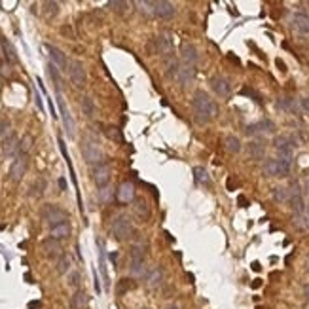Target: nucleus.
I'll list each match as a JSON object with an SVG mask.
<instances>
[{"label":"nucleus","instance_id":"nucleus-39","mask_svg":"<svg viewBox=\"0 0 309 309\" xmlns=\"http://www.w3.org/2000/svg\"><path fill=\"white\" fill-rule=\"evenodd\" d=\"M80 283H82V275H80V271L78 270H72L67 275V285L69 286H72V288H80Z\"/></svg>","mask_w":309,"mask_h":309},{"label":"nucleus","instance_id":"nucleus-40","mask_svg":"<svg viewBox=\"0 0 309 309\" xmlns=\"http://www.w3.org/2000/svg\"><path fill=\"white\" fill-rule=\"evenodd\" d=\"M2 49H4V55H6L8 63H16V61H17L16 49L12 47V44H10L8 40H2Z\"/></svg>","mask_w":309,"mask_h":309},{"label":"nucleus","instance_id":"nucleus-28","mask_svg":"<svg viewBox=\"0 0 309 309\" xmlns=\"http://www.w3.org/2000/svg\"><path fill=\"white\" fill-rule=\"evenodd\" d=\"M46 188H47V182L44 177H38L34 182L31 184V188H29V195H32V197H42L44 193H46Z\"/></svg>","mask_w":309,"mask_h":309},{"label":"nucleus","instance_id":"nucleus-26","mask_svg":"<svg viewBox=\"0 0 309 309\" xmlns=\"http://www.w3.org/2000/svg\"><path fill=\"white\" fill-rule=\"evenodd\" d=\"M192 175H193V180H195L197 184H201V186H211V184H213L209 171L205 169V167H199V165H197V167H193Z\"/></svg>","mask_w":309,"mask_h":309},{"label":"nucleus","instance_id":"nucleus-10","mask_svg":"<svg viewBox=\"0 0 309 309\" xmlns=\"http://www.w3.org/2000/svg\"><path fill=\"white\" fill-rule=\"evenodd\" d=\"M19 144H21V140L17 139L16 133H10L6 139L2 140V144H0V152L2 156L10 160V158H17L19 156Z\"/></svg>","mask_w":309,"mask_h":309},{"label":"nucleus","instance_id":"nucleus-53","mask_svg":"<svg viewBox=\"0 0 309 309\" xmlns=\"http://www.w3.org/2000/svg\"><path fill=\"white\" fill-rule=\"evenodd\" d=\"M165 309H178V307H177V305H175V303H173V305H167V307H165Z\"/></svg>","mask_w":309,"mask_h":309},{"label":"nucleus","instance_id":"nucleus-15","mask_svg":"<svg viewBox=\"0 0 309 309\" xmlns=\"http://www.w3.org/2000/svg\"><path fill=\"white\" fill-rule=\"evenodd\" d=\"M116 201L118 203H131L135 201V184L131 180H124L122 184L118 186L116 190Z\"/></svg>","mask_w":309,"mask_h":309},{"label":"nucleus","instance_id":"nucleus-3","mask_svg":"<svg viewBox=\"0 0 309 309\" xmlns=\"http://www.w3.org/2000/svg\"><path fill=\"white\" fill-rule=\"evenodd\" d=\"M110 235L116 241H127L133 235V220L129 215H118L110 224Z\"/></svg>","mask_w":309,"mask_h":309},{"label":"nucleus","instance_id":"nucleus-7","mask_svg":"<svg viewBox=\"0 0 309 309\" xmlns=\"http://www.w3.org/2000/svg\"><path fill=\"white\" fill-rule=\"evenodd\" d=\"M290 173V163L283 162V160H268L264 163V175L266 177H275V178H283L288 177Z\"/></svg>","mask_w":309,"mask_h":309},{"label":"nucleus","instance_id":"nucleus-38","mask_svg":"<svg viewBox=\"0 0 309 309\" xmlns=\"http://www.w3.org/2000/svg\"><path fill=\"white\" fill-rule=\"evenodd\" d=\"M32 144H34V137L32 135H25L23 139H21V144H19V154H29L31 152Z\"/></svg>","mask_w":309,"mask_h":309},{"label":"nucleus","instance_id":"nucleus-32","mask_svg":"<svg viewBox=\"0 0 309 309\" xmlns=\"http://www.w3.org/2000/svg\"><path fill=\"white\" fill-rule=\"evenodd\" d=\"M273 146L277 148V150H294V140L288 137V135H279L273 139Z\"/></svg>","mask_w":309,"mask_h":309},{"label":"nucleus","instance_id":"nucleus-1","mask_svg":"<svg viewBox=\"0 0 309 309\" xmlns=\"http://www.w3.org/2000/svg\"><path fill=\"white\" fill-rule=\"evenodd\" d=\"M192 109L195 110L197 120L203 122V124H205V122H211V120H215V118H218V114H220V109H218L217 102L207 95V91H201V89L193 91Z\"/></svg>","mask_w":309,"mask_h":309},{"label":"nucleus","instance_id":"nucleus-41","mask_svg":"<svg viewBox=\"0 0 309 309\" xmlns=\"http://www.w3.org/2000/svg\"><path fill=\"white\" fill-rule=\"evenodd\" d=\"M105 135H107V137H109L110 140H116V142H124L122 131H120L118 127H112V125H109V127L105 129Z\"/></svg>","mask_w":309,"mask_h":309},{"label":"nucleus","instance_id":"nucleus-4","mask_svg":"<svg viewBox=\"0 0 309 309\" xmlns=\"http://www.w3.org/2000/svg\"><path fill=\"white\" fill-rule=\"evenodd\" d=\"M80 152H82V158H84V162L87 165H100V163H105V152H102V148L91 139H84L82 140V146H80Z\"/></svg>","mask_w":309,"mask_h":309},{"label":"nucleus","instance_id":"nucleus-12","mask_svg":"<svg viewBox=\"0 0 309 309\" xmlns=\"http://www.w3.org/2000/svg\"><path fill=\"white\" fill-rule=\"evenodd\" d=\"M211 87L218 97H230L232 95V82H230V78L222 76V74L211 78Z\"/></svg>","mask_w":309,"mask_h":309},{"label":"nucleus","instance_id":"nucleus-37","mask_svg":"<svg viewBox=\"0 0 309 309\" xmlns=\"http://www.w3.org/2000/svg\"><path fill=\"white\" fill-rule=\"evenodd\" d=\"M112 195H116V193L112 192V188H110V186H105V188H100L99 192H97V199H99L102 205H107V203L112 201Z\"/></svg>","mask_w":309,"mask_h":309},{"label":"nucleus","instance_id":"nucleus-51","mask_svg":"<svg viewBox=\"0 0 309 309\" xmlns=\"http://www.w3.org/2000/svg\"><path fill=\"white\" fill-rule=\"evenodd\" d=\"M59 186H61V190H65V188H67V184H65V178H59Z\"/></svg>","mask_w":309,"mask_h":309},{"label":"nucleus","instance_id":"nucleus-6","mask_svg":"<svg viewBox=\"0 0 309 309\" xmlns=\"http://www.w3.org/2000/svg\"><path fill=\"white\" fill-rule=\"evenodd\" d=\"M27 169H29V154H19L17 158H14V162L10 165V171H8V178L17 184L21 182L23 177L27 175Z\"/></svg>","mask_w":309,"mask_h":309},{"label":"nucleus","instance_id":"nucleus-33","mask_svg":"<svg viewBox=\"0 0 309 309\" xmlns=\"http://www.w3.org/2000/svg\"><path fill=\"white\" fill-rule=\"evenodd\" d=\"M290 188H286V186H277V188H273V199L277 201V203H288L290 201Z\"/></svg>","mask_w":309,"mask_h":309},{"label":"nucleus","instance_id":"nucleus-29","mask_svg":"<svg viewBox=\"0 0 309 309\" xmlns=\"http://www.w3.org/2000/svg\"><path fill=\"white\" fill-rule=\"evenodd\" d=\"M59 107H61L63 124H65V127H67V133H69V135H74V129H76V125H74V120H72V116H70L69 110H67V107H65V102H63L61 95H59Z\"/></svg>","mask_w":309,"mask_h":309},{"label":"nucleus","instance_id":"nucleus-9","mask_svg":"<svg viewBox=\"0 0 309 309\" xmlns=\"http://www.w3.org/2000/svg\"><path fill=\"white\" fill-rule=\"evenodd\" d=\"M40 248H42V254L46 256L47 260H55V262L65 254L61 241H55V239H52V237H47V239L42 241Z\"/></svg>","mask_w":309,"mask_h":309},{"label":"nucleus","instance_id":"nucleus-45","mask_svg":"<svg viewBox=\"0 0 309 309\" xmlns=\"http://www.w3.org/2000/svg\"><path fill=\"white\" fill-rule=\"evenodd\" d=\"M135 6H139V10L142 14H148V16H154V2H135Z\"/></svg>","mask_w":309,"mask_h":309},{"label":"nucleus","instance_id":"nucleus-14","mask_svg":"<svg viewBox=\"0 0 309 309\" xmlns=\"http://www.w3.org/2000/svg\"><path fill=\"white\" fill-rule=\"evenodd\" d=\"M193 80H195V67H192V65H180L177 72V84L182 89H186V87H190L193 84Z\"/></svg>","mask_w":309,"mask_h":309},{"label":"nucleus","instance_id":"nucleus-22","mask_svg":"<svg viewBox=\"0 0 309 309\" xmlns=\"http://www.w3.org/2000/svg\"><path fill=\"white\" fill-rule=\"evenodd\" d=\"M89 305V294L82 290V288H78L74 290V294L70 296V307L72 309H85Z\"/></svg>","mask_w":309,"mask_h":309},{"label":"nucleus","instance_id":"nucleus-5","mask_svg":"<svg viewBox=\"0 0 309 309\" xmlns=\"http://www.w3.org/2000/svg\"><path fill=\"white\" fill-rule=\"evenodd\" d=\"M67 72H69V78H70V82H72V85H74V87H78V89H84L85 85H87V70H85L84 63H82V61L72 59V61L69 63V69H67Z\"/></svg>","mask_w":309,"mask_h":309},{"label":"nucleus","instance_id":"nucleus-11","mask_svg":"<svg viewBox=\"0 0 309 309\" xmlns=\"http://www.w3.org/2000/svg\"><path fill=\"white\" fill-rule=\"evenodd\" d=\"M133 217L140 224H146L152 218V207L146 199H135L133 201Z\"/></svg>","mask_w":309,"mask_h":309},{"label":"nucleus","instance_id":"nucleus-25","mask_svg":"<svg viewBox=\"0 0 309 309\" xmlns=\"http://www.w3.org/2000/svg\"><path fill=\"white\" fill-rule=\"evenodd\" d=\"M55 271H57V275H69L70 271H72V256L65 252V254L55 262Z\"/></svg>","mask_w":309,"mask_h":309},{"label":"nucleus","instance_id":"nucleus-18","mask_svg":"<svg viewBox=\"0 0 309 309\" xmlns=\"http://www.w3.org/2000/svg\"><path fill=\"white\" fill-rule=\"evenodd\" d=\"M46 49H47V54H49V59H52V63H54L57 69H59V70H67V69H69L67 55L63 54L59 47H55V46H52V44H47Z\"/></svg>","mask_w":309,"mask_h":309},{"label":"nucleus","instance_id":"nucleus-47","mask_svg":"<svg viewBox=\"0 0 309 309\" xmlns=\"http://www.w3.org/2000/svg\"><path fill=\"white\" fill-rule=\"evenodd\" d=\"M279 109L283 110H290L292 109V99H288V97H281V99L277 100Z\"/></svg>","mask_w":309,"mask_h":309},{"label":"nucleus","instance_id":"nucleus-21","mask_svg":"<svg viewBox=\"0 0 309 309\" xmlns=\"http://www.w3.org/2000/svg\"><path fill=\"white\" fill-rule=\"evenodd\" d=\"M70 233H72V226H70V222H65V224H59V226L49 228V237H52V239H55V241L69 239Z\"/></svg>","mask_w":309,"mask_h":309},{"label":"nucleus","instance_id":"nucleus-48","mask_svg":"<svg viewBox=\"0 0 309 309\" xmlns=\"http://www.w3.org/2000/svg\"><path fill=\"white\" fill-rule=\"evenodd\" d=\"M61 34H63V36H67V38H74V31H72V27H70V25H63Z\"/></svg>","mask_w":309,"mask_h":309},{"label":"nucleus","instance_id":"nucleus-44","mask_svg":"<svg viewBox=\"0 0 309 309\" xmlns=\"http://www.w3.org/2000/svg\"><path fill=\"white\" fill-rule=\"evenodd\" d=\"M294 226L296 228H300V230H305L307 228V218H305V215L303 213H294Z\"/></svg>","mask_w":309,"mask_h":309},{"label":"nucleus","instance_id":"nucleus-54","mask_svg":"<svg viewBox=\"0 0 309 309\" xmlns=\"http://www.w3.org/2000/svg\"><path fill=\"white\" fill-rule=\"evenodd\" d=\"M305 266H307V273H309V258H307V262H305Z\"/></svg>","mask_w":309,"mask_h":309},{"label":"nucleus","instance_id":"nucleus-55","mask_svg":"<svg viewBox=\"0 0 309 309\" xmlns=\"http://www.w3.org/2000/svg\"><path fill=\"white\" fill-rule=\"evenodd\" d=\"M142 309H148V307H142Z\"/></svg>","mask_w":309,"mask_h":309},{"label":"nucleus","instance_id":"nucleus-30","mask_svg":"<svg viewBox=\"0 0 309 309\" xmlns=\"http://www.w3.org/2000/svg\"><path fill=\"white\" fill-rule=\"evenodd\" d=\"M247 150H248V156H250L252 160H262L264 154H266V146H264V142H258V140L248 142Z\"/></svg>","mask_w":309,"mask_h":309},{"label":"nucleus","instance_id":"nucleus-19","mask_svg":"<svg viewBox=\"0 0 309 309\" xmlns=\"http://www.w3.org/2000/svg\"><path fill=\"white\" fill-rule=\"evenodd\" d=\"M163 281H165V271H163L162 266H156V268H152V270L148 271V275H146L148 288L156 290V288H160V286L163 285Z\"/></svg>","mask_w":309,"mask_h":309},{"label":"nucleus","instance_id":"nucleus-34","mask_svg":"<svg viewBox=\"0 0 309 309\" xmlns=\"http://www.w3.org/2000/svg\"><path fill=\"white\" fill-rule=\"evenodd\" d=\"M42 14L46 19H54L57 14H59V2H54V0H47L42 4Z\"/></svg>","mask_w":309,"mask_h":309},{"label":"nucleus","instance_id":"nucleus-16","mask_svg":"<svg viewBox=\"0 0 309 309\" xmlns=\"http://www.w3.org/2000/svg\"><path fill=\"white\" fill-rule=\"evenodd\" d=\"M180 57H182L184 65H192V67H195V65H197V61H199L197 47L193 46L192 42H184V44L180 46Z\"/></svg>","mask_w":309,"mask_h":309},{"label":"nucleus","instance_id":"nucleus-13","mask_svg":"<svg viewBox=\"0 0 309 309\" xmlns=\"http://www.w3.org/2000/svg\"><path fill=\"white\" fill-rule=\"evenodd\" d=\"M154 42H156V52H158V55L171 57V52H173V38H171L169 32L162 31L154 38Z\"/></svg>","mask_w":309,"mask_h":309},{"label":"nucleus","instance_id":"nucleus-35","mask_svg":"<svg viewBox=\"0 0 309 309\" xmlns=\"http://www.w3.org/2000/svg\"><path fill=\"white\" fill-rule=\"evenodd\" d=\"M135 286H137V283H135L133 279H120V281H118V286H116V294L118 296H124V294L131 292Z\"/></svg>","mask_w":309,"mask_h":309},{"label":"nucleus","instance_id":"nucleus-27","mask_svg":"<svg viewBox=\"0 0 309 309\" xmlns=\"http://www.w3.org/2000/svg\"><path fill=\"white\" fill-rule=\"evenodd\" d=\"M80 109H82V114H84L87 120H91L95 118V112H97V107H95V102H93L91 97H87L84 95L82 99H80Z\"/></svg>","mask_w":309,"mask_h":309},{"label":"nucleus","instance_id":"nucleus-50","mask_svg":"<svg viewBox=\"0 0 309 309\" xmlns=\"http://www.w3.org/2000/svg\"><path fill=\"white\" fill-rule=\"evenodd\" d=\"M303 296H305V298H307V300H309V285L303 286Z\"/></svg>","mask_w":309,"mask_h":309},{"label":"nucleus","instance_id":"nucleus-2","mask_svg":"<svg viewBox=\"0 0 309 309\" xmlns=\"http://www.w3.org/2000/svg\"><path fill=\"white\" fill-rule=\"evenodd\" d=\"M40 218H42L49 228H54V226L69 222V213L65 209H61L59 205H55V203H46V205L40 207Z\"/></svg>","mask_w":309,"mask_h":309},{"label":"nucleus","instance_id":"nucleus-8","mask_svg":"<svg viewBox=\"0 0 309 309\" xmlns=\"http://www.w3.org/2000/svg\"><path fill=\"white\" fill-rule=\"evenodd\" d=\"M110 178H112V169L107 162L100 163V165H95L91 171V180L97 188H105V186L110 184Z\"/></svg>","mask_w":309,"mask_h":309},{"label":"nucleus","instance_id":"nucleus-23","mask_svg":"<svg viewBox=\"0 0 309 309\" xmlns=\"http://www.w3.org/2000/svg\"><path fill=\"white\" fill-rule=\"evenodd\" d=\"M292 29L298 34H309V16H305V14H294Z\"/></svg>","mask_w":309,"mask_h":309},{"label":"nucleus","instance_id":"nucleus-49","mask_svg":"<svg viewBox=\"0 0 309 309\" xmlns=\"http://www.w3.org/2000/svg\"><path fill=\"white\" fill-rule=\"evenodd\" d=\"M301 109L305 110V112H309V97H303V99H301Z\"/></svg>","mask_w":309,"mask_h":309},{"label":"nucleus","instance_id":"nucleus-24","mask_svg":"<svg viewBox=\"0 0 309 309\" xmlns=\"http://www.w3.org/2000/svg\"><path fill=\"white\" fill-rule=\"evenodd\" d=\"M129 260L131 262H146V245L144 243H135L129 248Z\"/></svg>","mask_w":309,"mask_h":309},{"label":"nucleus","instance_id":"nucleus-31","mask_svg":"<svg viewBox=\"0 0 309 309\" xmlns=\"http://www.w3.org/2000/svg\"><path fill=\"white\" fill-rule=\"evenodd\" d=\"M224 148L230 152V154H239L243 144H241V140L235 137V135H226L224 137Z\"/></svg>","mask_w":309,"mask_h":309},{"label":"nucleus","instance_id":"nucleus-17","mask_svg":"<svg viewBox=\"0 0 309 309\" xmlns=\"http://www.w3.org/2000/svg\"><path fill=\"white\" fill-rule=\"evenodd\" d=\"M177 14V8L173 2L162 0V2H154V16L158 19H171V17Z\"/></svg>","mask_w":309,"mask_h":309},{"label":"nucleus","instance_id":"nucleus-52","mask_svg":"<svg viewBox=\"0 0 309 309\" xmlns=\"http://www.w3.org/2000/svg\"><path fill=\"white\" fill-rule=\"evenodd\" d=\"M305 218H307V224H309V205H307V209H305Z\"/></svg>","mask_w":309,"mask_h":309},{"label":"nucleus","instance_id":"nucleus-36","mask_svg":"<svg viewBox=\"0 0 309 309\" xmlns=\"http://www.w3.org/2000/svg\"><path fill=\"white\" fill-rule=\"evenodd\" d=\"M129 271H131L133 277H146V262H131L129 266Z\"/></svg>","mask_w":309,"mask_h":309},{"label":"nucleus","instance_id":"nucleus-43","mask_svg":"<svg viewBox=\"0 0 309 309\" xmlns=\"http://www.w3.org/2000/svg\"><path fill=\"white\" fill-rule=\"evenodd\" d=\"M47 72H49L52 80L55 82V87L59 89V87H61V76H59V69L55 67L54 63H49V65H47Z\"/></svg>","mask_w":309,"mask_h":309},{"label":"nucleus","instance_id":"nucleus-46","mask_svg":"<svg viewBox=\"0 0 309 309\" xmlns=\"http://www.w3.org/2000/svg\"><path fill=\"white\" fill-rule=\"evenodd\" d=\"M10 122L8 120H0V139H6L10 135Z\"/></svg>","mask_w":309,"mask_h":309},{"label":"nucleus","instance_id":"nucleus-20","mask_svg":"<svg viewBox=\"0 0 309 309\" xmlns=\"http://www.w3.org/2000/svg\"><path fill=\"white\" fill-rule=\"evenodd\" d=\"M273 131H275V124L271 120H262L247 127L248 135H271Z\"/></svg>","mask_w":309,"mask_h":309},{"label":"nucleus","instance_id":"nucleus-42","mask_svg":"<svg viewBox=\"0 0 309 309\" xmlns=\"http://www.w3.org/2000/svg\"><path fill=\"white\" fill-rule=\"evenodd\" d=\"M129 6H131L129 2H120V0H116V2H109V8L112 10V12H116V14H125Z\"/></svg>","mask_w":309,"mask_h":309}]
</instances>
